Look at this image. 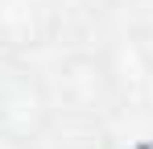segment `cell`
Returning <instances> with one entry per match:
<instances>
[{"instance_id": "cell-1", "label": "cell", "mask_w": 153, "mask_h": 149, "mask_svg": "<svg viewBox=\"0 0 153 149\" xmlns=\"http://www.w3.org/2000/svg\"><path fill=\"white\" fill-rule=\"evenodd\" d=\"M50 120L46 87L25 71L0 74V137L4 141H33Z\"/></svg>"}, {"instance_id": "cell-2", "label": "cell", "mask_w": 153, "mask_h": 149, "mask_svg": "<svg viewBox=\"0 0 153 149\" xmlns=\"http://www.w3.org/2000/svg\"><path fill=\"white\" fill-rule=\"evenodd\" d=\"M50 29V0H0V42L13 50L37 46Z\"/></svg>"}]
</instances>
